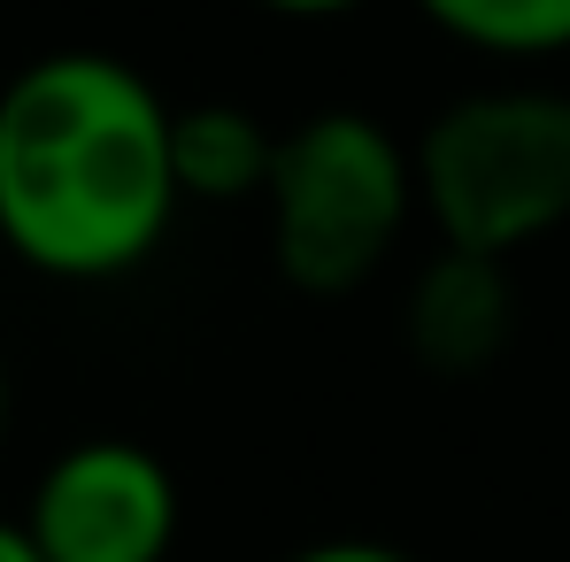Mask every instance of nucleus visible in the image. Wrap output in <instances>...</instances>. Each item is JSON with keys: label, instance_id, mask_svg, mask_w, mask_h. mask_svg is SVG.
I'll list each match as a JSON object with an SVG mask.
<instances>
[{"label": "nucleus", "instance_id": "1", "mask_svg": "<svg viewBox=\"0 0 570 562\" xmlns=\"http://www.w3.org/2000/svg\"><path fill=\"white\" fill-rule=\"evenodd\" d=\"M178 200V108L131 62L62 47L0 86V247L39 278L139 270Z\"/></svg>", "mask_w": 570, "mask_h": 562}, {"label": "nucleus", "instance_id": "2", "mask_svg": "<svg viewBox=\"0 0 570 562\" xmlns=\"http://www.w3.org/2000/svg\"><path fill=\"white\" fill-rule=\"evenodd\" d=\"M416 155V216H432L440 247L509 263L517 247L570 224V93L548 86H485L448 100Z\"/></svg>", "mask_w": 570, "mask_h": 562}, {"label": "nucleus", "instance_id": "3", "mask_svg": "<svg viewBox=\"0 0 570 562\" xmlns=\"http://www.w3.org/2000/svg\"><path fill=\"white\" fill-rule=\"evenodd\" d=\"M263 216L285 285L316 300L355 293L385 270L416 216V155L363 108H316L278 131Z\"/></svg>", "mask_w": 570, "mask_h": 562}, {"label": "nucleus", "instance_id": "4", "mask_svg": "<svg viewBox=\"0 0 570 562\" xmlns=\"http://www.w3.org/2000/svg\"><path fill=\"white\" fill-rule=\"evenodd\" d=\"M178 477L139 440H78L39 470L23 532L47 562H170Z\"/></svg>", "mask_w": 570, "mask_h": 562}, {"label": "nucleus", "instance_id": "5", "mask_svg": "<svg viewBox=\"0 0 570 562\" xmlns=\"http://www.w3.org/2000/svg\"><path fill=\"white\" fill-rule=\"evenodd\" d=\"M509 339V278L485 255L440 247V263L416 278L409 300V347L432 371H485Z\"/></svg>", "mask_w": 570, "mask_h": 562}, {"label": "nucleus", "instance_id": "6", "mask_svg": "<svg viewBox=\"0 0 570 562\" xmlns=\"http://www.w3.org/2000/svg\"><path fill=\"white\" fill-rule=\"evenodd\" d=\"M271 162H278V131L255 124L232 100H200L178 108V193L186 200H263L271 193Z\"/></svg>", "mask_w": 570, "mask_h": 562}, {"label": "nucleus", "instance_id": "7", "mask_svg": "<svg viewBox=\"0 0 570 562\" xmlns=\"http://www.w3.org/2000/svg\"><path fill=\"white\" fill-rule=\"evenodd\" d=\"M416 8L448 39H463L478 55H501V62L570 55V0H416Z\"/></svg>", "mask_w": 570, "mask_h": 562}, {"label": "nucleus", "instance_id": "8", "mask_svg": "<svg viewBox=\"0 0 570 562\" xmlns=\"http://www.w3.org/2000/svg\"><path fill=\"white\" fill-rule=\"evenodd\" d=\"M285 562H409L401 548H385V540H316V548H301V555Z\"/></svg>", "mask_w": 570, "mask_h": 562}, {"label": "nucleus", "instance_id": "9", "mask_svg": "<svg viewBox=\"0 0 570 562\" xmlns=\"http://www.w3.org/2000/svg\"><path fill=\"white\" fill-rule=\"evenodd\" d=\"M255 8L293 16V23H332V16H355V8H371V0H255Z\"/></svg>", "mask_w": 570, "mask_h": 562}, {"label": "nucleus", "instance_id": "10", "mask_svg": "<svg viewBox=\"0 0 570 562\" xmlns=\"http://www.w3.org/2000/svg\"><path fill=\"white\" fill-rule=\"evenodd\" d=\"M0 562H47L39 548H31V532H23V516H16V524L0 516Z\"/></svg>", "mask_w": 570, "mask_h": 562}, {"label": "nucleus", "instance_id": "11", "mask_svg": "<svg viewBox=\"0 0 570 562\" xmlns=\"http://www.w3.org/2000/svg\"><path fill=\"white\" fill-rule=\"evenodd\" d=\"M0 432H8V371H0Z\"/></svg>", "mask_w": 570, "mask_h": 562}]
</instances>
